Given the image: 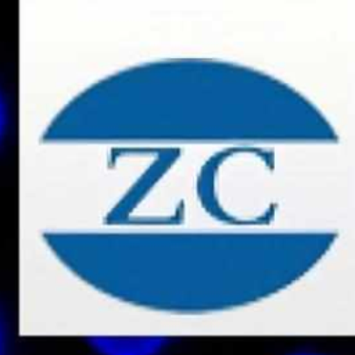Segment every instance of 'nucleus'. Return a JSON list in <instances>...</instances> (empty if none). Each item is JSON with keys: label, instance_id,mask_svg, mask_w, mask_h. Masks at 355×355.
<instances>
[{"label": "nucleus", "instance_id": "20e7f679", "mask_svg": "<svg viewBox=\"0 0 355 355\" xmlns=\"http://www.w3.org/2000/svg\"><path fill=\"white\" fill-rule=\"evenodd\" d=\"M291 355H320V354H315V352H295Z\"/></svg>", "mask_w": 355, "mask_h": 355}, {"label": "nucleus", "instance_id": "f03ea898", "mask_svg": "<svg viewBox=\"0 0 355 355\" xmlns=\"http://www.w3.org/2000/svg\"><path fill=\"white\" fill-rule=\"evenodd\" d=\"M8 128V108L3 92L0 90V146L6 137Z\"/></svg>", "mask_w": 355, "mask_h": 355}, {"label": "nucleus", "instance_id": "7ed1b4c3", "mask_svg": "<svg viewBox=\"0 0 355 355\" xmlns=\"http://www.w3.org/2000/svg\"><path fill=\"white\" fill-rule=\"evenodd\" d=\"M0 355H6V334L0 320Z\"/></svg>", "mask_w": 355, "mask_h": 355}, {"label": "nucleus", "instance_id": "f257e3e1", "mask_svg": "<svg viewBox=\"0 0 355 355\" xmlns=\"http://www.w3.org/2000/svg\"><path fill=\"white\" fill-rule=\"evenodd\" d=\"M101 355H157L164 345L159 338L101 337L93 341Z\"/></svg>", "mask_w": 355, "mask_h": 355}]
</instances>
